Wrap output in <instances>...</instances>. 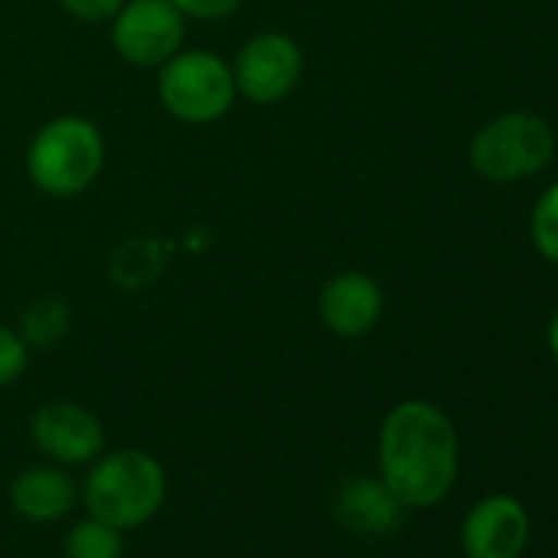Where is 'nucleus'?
<instances>
[{
  "label": "nucleus",
  "instance_id": "nucleus-1",
  "mask_svg": "<svg viewBox=\"0 0 558 558\" xmlns=\"http://www.w3.org/2000/svg\"><path fill=\"white\" fill-rule=\"evenodd\" d=\"M460 437L453 421L430 401H401L378 430V476L404 509H430L453 489Z\"/></svg>",
  "mask_w": 558,
  "mask_h": 558
},
{
  "label": "nucleus",
  "instance_id": "nucleus-2",
  "mask_svg": "<svg viewBox=\"0 0 558 558\" xmlns=\"http://www.w3.org/2000/svg\"><path fill=\"white\" fill-rule=\"evenodd\" d=\"M165 466L145 450H112L96 457L83 483V502L89 515L122 532L151 522L165 506Z\"/></svg>",
  "mask_w": 558,
  "mask_h": 558
},
{
  "label": "nucleus",
  "instance_id": "nucleus-3",
  "mask_svg": "<svg viewBox=\"0 0 558 558\" xmlns=\"http://www.w3.org/2000/svg\"><path fill=\"white\" fill-rule=\"evenodd\" d=\"M102 132L83 116H60L47 122L27 151L31 181L53 197H76L102 174Z\"/></svg>",
  "mask_w": 558,
  "mask_h": 558
},
{
  "label": "nucleus",
  "instance_id": "nucleus-4",
  "mask_svg": "<svg viewBox=\"0 0 558 558\" xmlns=\"http://www.w3.org/2000/svg\"><path fill=\"white\" fill-rule=\"evenodd\" d=\"M158 99L168 116L187 125H207L233 109V70L207 50H178L158 66Z\"/></svg>",
  "mask_w": 558,
  "mask_h": 558
},
{
  "label": "nucleus",
  "instance_id": "nucleus-5",
  "mask_svg": "<svg viewBox=\"0 0 558 558\" xmlns=\"http://www.w3.org/2000/svg\"><path fill=\"white\" fill-rule=\"evenodd\" d=\"M555 155V135L548 122L532 112H509L493 119L473 135L470 161L486 181L506 184L542 171Z\"/></svg>",
  "mask_w": 558,
  "mask_h": 558
},
{
  "label": "nucleus",
  "instance_id": "nucleus-6",
  "mask_svg": "<svg viewBox=\"0 0 558 558\" xmlns=\"http://www.w3.org/2000/svg\"><path fill=\"white\" fill-rule=\"evenodd\" d=\"M184 14L171 0H125L112 17V44L132 66H161L184 47Z\"/></svg>",
  "mask_w": 558,
  "mask_h": 558
},
{
  "label": "nucleus",
  "instance_id": "nucleus-7",
  "mask_svg": "<svg viewBox=\"0 0 558 558\" xmlns=\"http://www.w3.org/2000/svg\"><path fill=\"white\" fill-rule=\"evenodd\" d=\"M236 93L256 106H272L287 99L303 76V50L287 34H256L243 44L233 60Z\"/></svg>",
  "mask_w": 558,
  "mask_h": 558
},
{
  "label": "nucleus",
  "instance_id": "nucleus-8",
  "mask_svg": "<svg viewBox=\"0 0 558 558\" xmlns=\"http://www.w3.org/2000/svg\"><path fill=\"white\" fill-rule=\"evenodd\" d=\"M37 450L60 466H83L106 453L102 421L76 401H50L31 421Z\"/></svg>",
  "mask_w": 558,
  "mask_h": 558
},
{
  "label": "nucleus",
  "instance_id": "nucleus-9",
  "mask_svg": "<svg viewBox=\"0 0 558 558\" xmlns=\"http://www.w3.org/2000/svg\"><path fill=\"white\" fill-rule=\"evenodd\" d=\"M529 535V509L506 493L480 499L460 525V545L466 558H522Z\"/></svg>",
  "mask_w": 558,
  "mask_h": 558
},
{
  "label": "nucleus",
  "instance_id": "nucleus-10",
  "mask_svg": "<svg viewBox=\"0 0 558 558\" xmlns=\"http://www.w3.org/2000/svg\"><path fill=\"white\" fill-rule=\"evenodd\" d=\"M385 313L381 287L365 272H339L319 293V319L342 339L368 336Z\"/></svg>",
  "mask_w": 558,
  "mask_h": 558
},
{
  "label": "nucleus",
  "instance_id": "nucleus-11",
  "mask_svg": "<svg viewBox=\"0 0 558 558\" xmlns=\"http://www.w3.org/2000/svg\"><path fill=\"white\" fill-rule=\"evenodd\" d=\"M332 512L339 525L355 535H388L404 522L408 509L381 476H352L339 486Z\"/></svg>",
  "mask_w": 558,
  "mask_h": 558
},
{
  "label": "nucleus",
  "instance_id": "nucleus-12",
  "mask_svg": "<svg viewBox=\"0 0 558 558\" xmlns=\"http://www.w3.org/2000/svg\"><path fill=\"white\" fill-rule=\"evenodd\" d=\"M80 489L63 466H27L11 483V506L27 522H57L73 512Z\"/></svg>",
  "mask_w": 558,
  "mask_h": 558
},
{
  "label": "nucleus",
  "instance_id": "nucleus-13",
  "mask_svg": "<svg viewBox=\"0 0 558 558\" xmlns=\"http://www.w3.org/2000/svg\"><path fill=\"white\" fill-rule=\"evenodd\" d=\"M70 326H73L70 306L63 300L44 296V300H37V303L27 306L17 332H21V339L31 349H57L70 336Z\"/></svg>",
  "mask_w": 558,
  "mask_h": 558
},
{
  "label": "nucleus",
  "instance_id": "nucleus-14",
  "mask_svg": "<svg viewBox=\"0 0 558 558\" xmlns=\"http://www.w3.org/2000/svg\"><path fill=\"white\" fill-rule=\"evenodd\" d=\"M125 538L122 529L89 515L76 522L66 535V558H122Z\"/></svg>",
  "mask_w": 558,
  "mask_h": 558
},
{
  "label": "nucleus",
  "instance_id": "nucleus-15",
  "mask_svg": "<svg viewBox=\"0 0 558 558\" xmlns=\"http://www.w3.org/2000/svg\"><path fill=\"white\" fill-rule=\"evenodd\" d=\"M158 269H161V256H158V246L148 240H129L112 256V279L125 290L145 287Z\"/></svg>",
  "mask_w": 558,
  "mask_h": 558
},
{
  "label": "nucleus",
  "instance_id": "nucleus-16",
  "mask_svg": "<svg viewBox=\"0 0 558 558\" xmlns=\"http://www.w3.org/2000/svg\"><path fill=\"white\" fill-rule=\"evenodd\" d=\"M532 243L535 250L558 266V181L535 201V210H532Z\"/></svg>",
  "mask_w": 558,
  "mask_h": 558
},
{
  "label": "nucleus",
  "instance_id": "nucleus-17",
  "mask_svg": "<svg viewBox=\"0 0 558 558\" xmlns=\"http://www.w3.org/2000/svg\"><path fill=\"white\" fill-rule=\"evenodd\" d=\"M31 365V345L21 339L17 329L0 326V388L14 385Z\"/></svg>",
  "mask_w": 558,
  "mask_h": 558
},
{
  "label": "nucleus",
  "instance_id": "nucleus-18",
  "mask_svg": "<svg viewBox=\"0 0 558 558\" xmlns=\"http://www.w3.org/2000/svg\"><path fill=\"white\" fill-rule=\"evenodd\" d=\"M63 11H70L73 17L86 21V24H106L119 14V8L125 0H60Z\"/></svg>",
  "mask_w": 558,
  "mask_h": 558
},
{
  "label": "nucleus",
  "instance_id": "nucleus-19",
  "mask_svg": "<svg viewBox=\"0 0 558 558\" xmlns=\"http://www.w3.org/2000/svg\"><path fill=\"white\" fill-rule=\"evenodd\" d=\"M171 4L184 17H194V21H220V17H230L243 4V0H171Z\"/></svg>",
  "mask_w": 558,
  "mask_h": 558
},
{
  "label": "nucleus",
  "instance_id": "nucleus-20",
  "mask_svg": "<svg viewBox=\"0 0 558 558\" xmlns=\"http://www.w3.org/2000/svg\"><path fill=\"white\" fill-rule=\"evenodd\" d=\"M548 349H551V359H555V365H558V310H555V316H551V323H548Z\"/></svg>",
  "mask_w": 558,
  "mask_h": 558
}]
</instances>
